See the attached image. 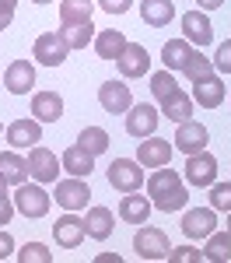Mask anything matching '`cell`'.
<instances>
[{
	"label": "cell",
	"mask_w": 231,
	"mask_h": 263,
	"mask_svg": "<svg viewBox=\"0 0 231 263\" xmlns=\"http://www.w3.org/2000/svg\"><path fill=\"white\" fill-rule=\"evenodd\" d=\"M109 186L119 190V193H130V190H140L144 186V165L137 158H116L109 165Z\"/></svg>",
	"instance_id": "3"
},
{
	"label": "cell",
	"mask_w": 231,
	"mask_h": 263,
	"mask_svg": "<svg viewBox=\"0 0 231 263\" xmlns=\"http://www.w3.org/2000/svg\"><path fill=\"white\" fill-rule=\"evenodd\" d=\"M158 123H161V109H154V105H147V102H137V105H130V112H126V134L137 137V141H144V137H151V134L158 130Z\"/></svg>",
	"instance_id": "5"
},
{
	"label": "cell",
	"mask_w": 231,
	"mask_h": 263,
	"mask_svg": "<svg viewBox=\"0 0 231 263\" xmlns=\"http://www.w3.org/2000/svg\"><path fill=\"white\" fill-rule=\"evenodd\" d=\"M35 4H49V0H35Z\"/></svg>",
	"instance_id": "48"
},
{
	"label": "cell",
	"mask_w": 231,
	"mask_h": 263,
	"mask_svg": "<svg viewBox=\"0 0 231 263\" xmlns=\"http://www.w3.org/2000/svg\"><path fill=\"white\" fill-rule=\"evenodd\" d=\"M137 162L144 168H161V165L172 162V141H161V137H144L140 141V151H137Z\"/></svg>",
	"instance_id": "17"
},
{
	"label": "cell",
	"mask_w": 231,
	"mask_h": 263,
	"mask_svg": "<svg viewBox=\"0 0 231 263\" xmlns=\"http://www.w3.org/2000/svg\"><path fill=\"white\" fill-rule=\"evenodd\" d=\"M60 39L67 42V49H84L88 42L95 39V25L91 21H70L60 28Z\"/></svg>",
	"instance_id": "29"
},
{
	"label": "cell",
	"mask_w": 231,
	"mask_h": 263,
	"mask_svg": "<svg viewBox=\"0 0 231 263\" xmlns=\"http://www.w3.org/2000/svg\"><path fill=\"white\" fill-rule=\"evenodd\" d=\"M210 207L214 211H231V182H214L210 186Z\"/></svg>",
	"instance_id": "36"
},
{
	"label": "cell",
	"mask_w": 231,
	"mask_h": 263,
	"mask_svg": "<svg viewBox=\"0 0 231 263\" xmlns=\"http://www.w3.org/2000/svg\"><path fill=\"white\" fill-rule=\"evenodd\" d=\"M116 67L123 78H144L151 70V53H147L144 42H126V49L116 57Z\"/></svg>",
	"instance_id": "11"
},
{
	"label": "cell",
	"mask_w": 231,
	"mask_h": 263,
	"mask_svg": "<svg viewBox=\"0 0 231 263\" xmlns=\"http://www.w3.org/2000/svg\"><path fill=\"white\" fill-rule=\"evenodd\" d=\"M214 70L231 74V39H224L221 46H217V53H214Z\"/></svg>",
	"instance_id": "38"
},
{
	"label": "cell",
	"mask_w": 231,
	"mask_h": 263,
	"mask_svg": "<svg viewBox=\"0 0 231 263\" xmlns=\"http://www.w3.org/2000/svg\"><path fill=\"white\" fill-rule=\"evenodd\" d=\"M168 260H172V263H200V260H203V253H200L196 246H179V249L168 253Z\"/></svg>",
	"instance_id": "37"
},
{
	"label": "cell",
	"mask_w": 231,
	"mask_h": 263,
	"mask_svg": "<svg viewBox=\"0 0 231 263\" xmlns=\"http://www.w3.org/2000/svg\"><path fill=\"white\" fill-rule=\"evenodd\" d=\"M112 224H116V218H112V211H109V207H102V203H98V207H88L84 228H88V235H91V239H98V242L109 239V235H112Z\"/></svg>",
	"instance_id": "25"
},
{
	"label": "cell",
	"mask_w": 231,
	"mask_h": 263,
	"mask_svg": "<svg viewBox=\"0 0 231 263\" xmlns=\"http://www.w3.org/2000/svg\"><path fill=\"white\" fill-rule=\"evenodd\" d=\"M14 4H18V0H0V7H11V11H14Z\"/></svg>",
	"instance_id": "46"
},
{
	"label": "cell",
	"mask_w": 231,
	"mask_h": 263,
	"mask_svg": "<svg viewBox=\"0 0 231 263\" xmlns=\"http://www.w3.org/2000/svg\"><path fill=\"white\" fill-rule=\"evenodd\" d=\"M0 130H4V123H0Z\"/></svg>",
	"instance_id": "49"
},
{
	"label": "cell",
	"mask_w": 231,
	"mask_h": 263,
	"mask_svg": "<svg viewBox=\"0 0 231 263\" xmlns=\"http://www.w3.org/2000/svg\"><path fill=\"white\" fill-rule=\"evenodd\" d=\"M189 57H193V46H189L186 39H168L165 46H161V63H165V70H186Z\"/></svg>",
	"instance_id": "26"
},
{
	"label": "cell",
	"mask_w": 231,
	"mask_h": 263,
	"mask_svg": "<svg viewBox=\"0 0 231 263\" xmlns=\"http://www.w3.org/2000/svg\"><path fill=\"white\" fill-rule=\"evenodd\" d=\"M186 182L189 186H214L217 182V158L210 151H196L186 155Z\"/></svg>",
	"instance_id": "12"
},
{
	"label": "cell",
	"mask_w": 231,
	"mask_h": 263,
	"mask_svg": "<svg viewBox=\"0 0 231 263\" xmlns=\"http://www.w3.org/2000/svg\"><path fill=\"white\" fill-rule=\"evenodd\" d=\"M49 203H53V197L42 190L39 182H21L18 193H14V211H21L25 218H46Z\"/></svg>",
	"instance_id": "2"
},
{
	"label": "cell",
	"mask_w": 231,
	"mask_h": 263,
	"mask_svg": "<svg viewBox=\"0 0 231 263\" xmlns=\"http://www.w3.org/2000/svg\"><path fill=\"white\" fill-rule=\"evenodd\" d=\"M147 197H151V203H154L158 211L172 214V211H182V207H186L189 190H186V182H182V176H179L175 168L161 165V168H154L151 179H147Z\"/></svg>",
	"instance_id": "1"
},
{
	"label": "cell",
	"mask_w": 231,
	"mask_h": 263,
	"mask_svg": "<svg viewBox=\"0 0 231 263\" xmlns=\"http://www.w3.org/2000/svg\"><path fill=\"white\" fill-rule=\"evenodd\" d=\"M88 197H91V186H88L81 176L56 179V193H53V200L60 203L63 211H84V207H88Z\"/></svg>",
	"instance_id": "6"
},
{
	"label": "cell",
	"mask_w": 231,
	"mask_h": 263,
	"mask_svg": "<svg viewBox=\"0 0 231 263\" xmlns=\"http://www.w3.org/2000/svg\"><path fill=\"white\" fill-rule=\"evenodd\" d=\"M98 263H123V256H119V253H102Z\"/></svg>",
	"instance_id": "43"
},
{
	"label": "cell",
	"mask_w": 231,
	"mask_h": 263,
	"mask_svg": "<svg viewBox=\"0 0 231 263\" xmlns=\"http://www.w3.org/2000/svg\"><path fill=\"white\" fill-rule=\"evenodd\" d=\"M21 263H53V253L46 249L42 242H28V246H21V253H14Z\"/></svg>",
	"instance_id": "35"
},
{
	"label": "cell",
	"mask_w": 231,
	"mask_h": 263,
	"mask_svg": "<svg viewBox=\"0 0 231 263\" xmlns=\"http://www.w3.org/2000/svg\"><path fill=\"white\" fill-rule=\"evenodd\" d=\"M126 35H123V28H105V32H98L95 35V53L102 57V60H116L119 53L126 49Z\"/></svg>",
	"instance_id": "28"
},
{
	"label": "cell",
	"mask_w": 231,
	"mask_h": 263,
	"mask_svg": "<svg viewBox=\"0 0 231 263\" xmlns=\"http://www.w3.org/2000/svg\"><path fill=\"white\" fill-rule=\"evenodd\" d=\"M7 256H14V239L0 228V260H7Z\"/></svg>",
	"instance_id": "40"
},
{
	"label": "cell",
	"mask_w": 231,
	"mask_h": 263,
	"mask_svg": "<svg viewBox=\"0 0 231 263\" xmlns=\"http://www.w3.org/2000/svg\"><path fill=\"white\" fill-rule=\"evenodd\" d=\"M91 11H95L91 0H60V25H70V21H91Z\"/></svg>",
	"instance_id": "31"
},
{
	"label": "cell",
	"mask_w": 231,
	"mask_h": 263,
	"mask_svg": "<svg viewBox=\"0 0 231 263\" xmlns=\"http://www.w3.org/2000/svg\"><path fill=\"white\" fill-rule=\"evenodd\" d=\"M32 116L39 123H56L63 116V99L56 91H39V95L32 99Z\"/></svg>",
	"instance_id": "22"
},
{
	"label": "cell",
	"mask_w": 231,
	"mask_h": 263,
	"mask_svg": "<svg viewBox=\"0 0 231 263\" xmlns=\"http://www.w3.org/2000/svg\"><path fill=\"white\" fill-rule=\"evenodd\" d=\"M224 0H200V11H214V7H221Z\"/></svg>",
	"instance_id": "44"
},
{
	"label": "cell",
	"mask_w": 231,
	"mask_h": 263,
	"mask_svg": "<svg viewBox=\"0 0 231 263\" xmlns=\"http://www.w3.org/2000/svg\"><path fill=\"white\" fill-rule=\"evenodd\" d=\"M224 81L217 78V74H210V78H200V81H193V102H200L203 109H217L221 102H224Z\"/></svg>",
	"instance_id": "19"
},
{
	"label": "cell",
	"mask_w": 231,
	"mask_h": 263,
	"mask_svg": "<svg viewBox=\"0 0 231 263\" xmlns=\"http://www.w3.org/2000/svg\"><path fill=\"white\" fill-rule=\"evenodd\" d=\"M182 74H186L189 81L210 78V74H214V60H210V57H203L200 49H193V57H189V63H186V70H182Z\"/></svg>",
	"instance_id": "33"
},
{
	"label": "cell",
	"mask_w": 231,
	"mask_h": 263,
	"mask_svg": "<svg viewBox=\"0 0 231 263\" xmlns=\"http://www.w3.org/2000/svg\"><path fill=\"white\" fill-rule=\"evenodd\" d=\"M0 176L7 179V186L28 182V158H21L18 151H0Z\"/></svg>",
	"instance_id": "24"
},
{
	"label": "cell",
	"mask_w": 231,
	"mask_h": 263,
	"mask_svg": "<svg viewBox=\"0 0 231 263\" xmlns=\"http://www.w3.org/2000/svg\"><path fill=\"white\" fill-rule=\"evenodd\" d=\"M28 176L35 182H56L60 179V158L42 144L28 147Z\"/></svg>",
	"instance_id": "7"
},
{
	"label": "cell",
	"mask_w": 231,
	"mask_h": 263,
	"mask_svg": "<svg viewBox=\"0 0 231 263\" xmlns=\"http://www.w3.org/2000/svg\"><path fill=\"white\" fill-rule=\"evenodd\" d=\"M133 249L140 260H168V253H172L168 235L161 228H151V224H140V232L133 235Z\"/></svg>",
	"instance_id": "4"
},
{
	"label": "cell",
	"mask_w": 231,
	"mask_h": 263,
	"mask_svg": "<svg viewBox=\"0 0 231 263\" xmlns=\"http://www.w3.org/2000/svg\"><path fill=\"white\" fill-rule=\"evenodd\" d=\"M42 141V123L32 116V120H14L7 126V144L11 147H35Z\"/></svg>",
	"instance_id": "20"
},
{
	"label": "cell",
	"mask_w": 231,
	"mask_h": 263,
	"mask_svg": "<svg viewBox=\"0 0 231 263\" xmlns=\"http://www.w3.org/2000/svg\"><path fill=\"white\" fill-rule=\"evenodd\" d=\"M77 144H81L84 151H91V155H102V151H109V134H105L102 126H84Z\"/></svg>",
	"instance_id": "32"
},
{
	"label": "cell",
	"mask_w": 231,
	"mask_h": 263,
	"mask_svg": "<svg viewBox=\"0 0 231 263\" xmlns=\"http://www.w3.org/2000/svg\"><path fill=\"white\" fill-rule=\"evenodd\" d=\"M172 91H179V84H175V74L172 70H158V74H151V95L161 102L168 99Z\"/></svg>",
	"instance_id": "34"
},
{
	"label": "cell",
	"mask_w": 231,
	"mask_h": 263,
	"mask_svg": "<svg viewBox=\"0 0 231 263\" xmlns=\"http://www.w3.org/2000/svg\"><path fill=\"white\" fill-rule=\"evenodd\" d=\"M182 35H186L189 46H196V49H207L210 42H214V25H210L207 11H186L182 14Z\"/></svg>",
	"instance_id": "8"
},
{
	"label": "cell",
	"mask_w": 231,
	"mask_h": 263,
	"mask_svg": "<svg viewBox=\"0 0 231 263\" xmlns=\"http://www.w3.org/2000/svg\"><path fill=\"white\" fill-rule=\"evenodd\" d=\"M67 42L60 39V32H42L39 39H35V46H32V57H35V63H42V67H60L63 60H67Z\"/></svg>",
	"instance_id": "9"
},
{
	"label": "cell",
	"mask_w": 231,
	"mask_h": 263,
	"mask_svg": "<svg viewBox=\"0 0 231 263\" xmlns=\"http://www.w3.org/2000/svg\"><path fill=\"white\" fill-rule=\"evenodd\" d=\"M193 95H186V91H172L168 99H161V116L172 123H186L193 120Z\"/></svg>",
	"instance_id": "21"
},
{
	"label": "cell",
	"mask_w": 231,
	"mask_h": 263,
	"mask_svg": "<svg viewBox=\"0 0 231 263\" xmlns=\"http://www.w3.org/2000/svg\"><path fill=\"white\" fill-rule=\"evenodd\" d=\"M11 214H14V203L7 200V197H0V224L11 221Z\"/></svg>",
	"instance_id": "41"
},
{
	"label": "cell",
	"mask_w": 231,
	"mask_h": 263,
	"mask_svg": "<svg viewBox=\"0 0 231 263\" xmlns=\"http://www.w3.org/2000/svg\"><path fill=\"white\" fill-rule=\"evenodd\" d=\"M60 165L70 172V176H91V168H95V155L91 151H84L81 144H74V147H67L63 151V158H60Z\"/></svg>",
	"instance_id": "27"
},
{
	"label": "cell",
	"mask_w": 231,
	"mask_h": 263,
	"mask_svg": "<svg viewBox=\"0 0 231 263\" xmlns=\"http://www.w3.org/2000/svg\"><path fill=\"white\" fill-rule=\"evenodd\" d=\"M207 141H210L207 126H203V123H196V120H186V123H179L172 147H175V151H182V155H196V151H207Z\"/></svg>",
	"instance_id": "10"
},
{
	"label": "cell",
	"mask_w": 231,
	"mask_h": 263,
	"mask_svg": "<svg viewBox=\"0 0 231 263\" xmlns=\"http://www.w3.org/2000/svg\"><path fill=\"white\" fill-rule=\"evenodd\" d=\"M140 18L151 25V28H165L175 18V0H144L140 4Z\"/></svg>",
	"instance_id": "23"
},
{
	"label": "cell",
	"mask_w": 231,
	"mask_h": 263,
	"mask_svg": "<svg viewBox=\"0 0 231 263\" xmlns=\"http://www.w3.org/2000/svg\"><path fill=\"white\" fill-rule=\"evenodd\" d=\"M130 4H133V0H98V7H102L105 14H126Z\"/></svg>",
	"instance_id": "39"
},
{
	"label": "cell",
	"mask_w": 231,
	"mask_h": 263,
	"mask_svg": "<svg viewBox=\"0 0 231 263\" xmlns=\"http://www.w3.org/2000/svg\"><path fill=\"white\" fill-rule=\"evenodd\" d=\"M32 84H35V63L32 60H14L4 70V88L11 95H28Z\"/></svg>",
	"instance_id": "16"
},
{
	"label": "cell",
	"mask_w": 231,
	"mask_h": 263,
	"mask_svg": "<svg viewBox=\"0 0 231 263\" xmlns=\"http://www.w3.org/2000/svg\"><path fill=\"white\" fill-rule=\"evenodd\" d=\"M228 228H231V211H228Z\"/></svg>",
	"instance_id": "47"
},
{
	"label": "cell",
	"mask_w": 231,
	"mask_h": 263,
	"mask_svg": "<svg viewBox=\"0 0 231 263\" xmlns=\"http://www.w3.org/2000/svg\"><path fill=\"white\" fill-rule=\"evenodd\" d=\"M0 197H7V179L0 176Z\"/></svg>",
	"instance_id": "45"
},
{
	"label": "cell",
	"mask_w": 231,
	"mask_h": 263,
	"mask_svg": "<svg viewBox=\"0 0 231 263\" xmlns=\"http://www.w3.org/2000/svg\"><path fill=\"white\" fill-rule=\"evenodd\" d=\"M11 18H14V11H11V7H0V28H7Z\"/></svg>",
	"instance_id": "42"
},
{
	"label": "cell",
	"mask_w": 231,
	"mask_h": 263,
	"mask_svg": "<svg viewBox=\"0 0 231 263\" xmlns=\"http://www.w3.org/2000/svg\"><path fill=\"white\" fill-rule=\"evenodd\" d=\"M182 232H186V239H207L210 232H217V211L214 207H193V211H186Z\"/></svg>",
	"instance_id": "13"
},
{
	"label": "cell",
	"mask_w": 231,
	"mask_h": 263,
	"mask_svg": "<svg viewBox=\"0 0 231 263\" xmlns=\"http://www.w3.org/2000/svg\"><path fill=\"white\" fill-rule=\"evenodd\" d=\"M84 235H88V228H84V218H77L74 211H67L60 221L53 224V239L63 246V249H77L84 242Z\"/></svg>",
	"instance_id": "14"
},
{
	"label": "cell",
	"mask_w": 231,
	"mask_h": 263,
	"mask_svg": "<svg viewBox=\"0 0 231 263\" xmlns=\"http://www.w3.org/2000/svg\"><path fill=\"white\" fill-rule=\"evenodd\" d=\"M98 102H102L105 112H130V105H133V95H130V84L123 81H105L98 84Z\"/></svg>",
	"instance_id": "15"
},
{
	"label": "cell",
	"mask_w": 231,
	"mask_h": 263,
	"mask_svg": "<svg viewBox=\"0 0 231 263\" xmlns=\"http://www.w3.org/2000/svg\"><path fill=\"white\" fill-rule=\"evenodd\" d=\"M203 260H210V263H228L231 260V228L228 232H210Z\"/></svg>",
	"instance_id": "30"
},
{
	"label": "cell",
	"mask_w": 231,
	"mask_h": 263,
	"mask_svg": "<svg viewBox=\"0 0 231 263\" xmlns=\"http://www.w3.org/2000/svg\"><path fill=\"white\" fill-rule=\"evenodd\" d=\"M151 197H144L140 190H130L123 200H119V218H123L126 224H147V218H151Z\"/></svg>",
	"instance_id": "18"
}]
</instances>
